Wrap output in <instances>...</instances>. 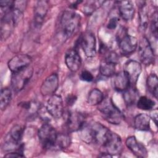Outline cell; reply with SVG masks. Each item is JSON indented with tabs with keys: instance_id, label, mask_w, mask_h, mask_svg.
Returning a JSON list of instances; mask_svg holds the SVG:
<instances>
[{
	"instance_id": "cell-11",
	"label": "cell",
	"mask_w": 158,
	"mask_h": 158,
	"mask_svg": "<svg viewBox=\"0 0 158 158\" xmlns=\"http://www.w3.org/2000/svg\"><path fill=\"white\" fill-rule=\"evenodd\" d=\"M139 57L141 62L148 65L154 62V52L153 48L148 40L144 37L139 42Z\"/></svg>"
},
{
	"instance_id": "cell-28",
	"label": "cell",
	"mask_w": 158,
	"mask_h": 158,
	"mask_svg": "<svg viewBox=\"0 0 158 158\" xmlns=\"http://www.w3.org/2000/svg\"><path fill=\"white\" fill-rule=\"evenodd\" d=\"M70 144V138L69 135L64 133H57L55 147L57 146L60 149H65L69 146Z\"/></svg>"
},
{
	"instance_id": "cell-17",
	"label": "cell",
	"mask_w": 158,
	"mask_h": 158,
	"mask_svg": "<svg viewBox=\"0 0 158 158\" xmlns=\"http://www.w3.org/2000/svg\"><path fill=\"white\" fill-rule=\"evenodd\" d=\"M127 147L138 157H146L148 152L144 146L138 141L136 137L130 136L128 137L125 141Z\"/></svg>"
},
{
	"instance_id": "cell-8",
	"label": "cell",
	"mask_w": 158,
	"mask_h": 158,
	"mask_svg": "<svg viewBox=\"0 0 158 158\" xmlns=\"http://www.w3.org/2000/svg\"><path fill=\"white\" fill-rule=\"evenodd\" d=\"M80 45L88 57H93L96 54V41L95 36L89 31L83 33L80 37Z\"/></svg>"
},
{
	"instance_id": "cell-7",
	"label": "cell",
	"mask_w": 158,
	"mask_h": 158,
	"mask_svg": "<svg viewBox=\"0 0 158 158\" xmlns=\"http://www.w3.org/2000/svg\"><path fill=\"white\" fill-rule=\"evenodd\" d=\"M117 41L120 51L123 55L127 56L132 54L138 46L136 38L128 35L124 30L121 32V35H118Z\"/></svg>"
},
{
	"instance_id": "cell-13",
	"label": "cell",
	"mask_w": 158,
	"mask_h": 158,
	"mask_svg": "<svg viewBox=\"0 0 158 158\" xmlns=\"http://www.w3.org/2000/svg\"><path fill=\"white\" fill-rule=\"evenodd\" d=\"M31 58L25 54H19L14 56L7 63L9 70L13 73L23 69L30 65Z\"/></svg>"
},
{
	"instance_id": "cell-35",
	"label": "cell",
	"mask_w": 158,
	"mask_h": 158,
	"mask_svg": "<svg viewBox=\"0 0 158 158\" xmlns=\"http://www.w3.org/2000/svg\"><path fill=\"white\" fill-rule=\"evenodd\" d=\"M151 118L154 122L155 124L157 125V109H154L151 112Z\"/></svg>"
},
{
	"instance_id": "cell-15",
	"label": "cell",
	"mask_w": 158,
	"mask_h": 158,
	"mask_svg": "<svg viewBox=\"0 0 158 158\" xmlns=\"http://www.w3.org/2000/svg\"><path fill=\"white\" fill-rule=\"evenodd\" d=\"M58 86V75L56 73H52L43 81L40 88V92L43 96H51L56 91Z\"/></svg>"
},
{
	"instance_id": "cell-10",
	"label": "cell",
	"mask_w": 158,
	"mask_h": 158,
	"mask_svg": "<svg viewBox=\"0 0 158 158\" xmlns=\"http://www.w3.org/2000/svg\"><path fill=\"white\" fill-rule=\"evenodd\" d=\"M46 110L53 118H60L64 114V105L62 97L55 94L51 95L47 101Z\"/></svg>"
},
{
	"instance_id": "cell-6",
	"label": "cell",
	"mask_w": 158,
	"mask_h": 158,
	"mask_svg": "<svg viewBox=\"0 0 158 158\" xmlns=\"http://www.w3.org/2000/svg\"><path fill=\"white\" fill-rule=\"evenodd\" d=\"M102 148L104 149L103 152H106L112 156L120 154L123 149L121 138L117 133L109 130Z\"/></svg>"
},
{
	"instance_id": "cell-25",
	"label": "cell",
	"mask_w": 158,
	"mask_h": 158,
	"mask_svg": "<svg viewBox=\"0 0 158 158\" xmlns=\"http://www.w3.org/2000/svg\"><path fill=\"white\" fill-rule=\"evenodd\" d=\"M146 86L148 91L156 98H157L158 78L156 73H151L146 79Z\"/></svg>"
},
{
	"instance_id": "cell-26",
	"label": "cell",
	"mask_w": 158,
	"mask_h": 158,
	"mask_svg": "<svg viewBox=\"0 0 158 158\" xmlns=\"http://www.w3.org/2000/svg\"><path fill=\"white\" fill-rule=\"evenodd\" d=\"M12 98L11 91L8 88H2L0 94V108L2 110L9 106Z\"/></svg>"
},
{
	"instance_id": "cell-20",
	"label": "cell",
	"mask_w": 158,
	"mask_h": 158,
	"mask_svg": "<svg viewBox=\"0 0 158 158\" xmlns=\"http://www.w3.org/2000/svg\"><path fill=\"white\" fill-rule=\"evenodd\" d=\"M118 12L121 17L125 21H130L135 15V7L131 1L118 2Z\"/></svg>"
},
{
	"instance_id": "cell-31",
	"label": "cell",
	"mask_w": 158,
	"mask_h": 158,
	"mask_svg": "<svg viewBox=\"0 0 158 158\" xmlns=\"http://www.w3.org/2000/svg\"><path fill=\"white\" fill-rule=\"evenodd\" d=\"M80 79L83 81L89 82L93 80L94 77L90 72L88 70H84L80 74Z\"/></svg>"
},
{
	"instance_id": "cell-19",
	"label": "cell",
	"mask_w": 158,
	"mask_h": 158,
	"mask_svg": "<svg viewBox=\"0 0 158 158\" xmlns=\"http://www.w3.org/2000/svg\"><path fill=\"white\" fill-rule=\"evenodd\" d=\"M112 82L114 89L119 92H123L130 86L129 79L123 70L114 74Z\"/></svg>"
},
{
	"instance_id": "cell-9",
	"label": "cell",
	"mask_w": 158,
	"mask_h": 158,
	"mask_svg": "<svg viewBox=\"0 0 158 158\" xmlns=\"http://www.w3.org/2000/svg\"><path fill=\"white\" fill-rule=\"evenodd\" d=\"M23 134V129L20 125L14 126L7 137L4 143L3 148L5 151H12L17 149L19 145Z\"/></svg>"
},
{
	"instance_id": "cell-29",
	"label": "cell",
	"mask_w": 158,
	"mask_h": 158,
	"mask_svg": "<svg viewBox=\"0 0 158 158\" xmlns=\"http://www.w3.org/2000/svg\"><path fill=\"white\" fill-rule=\"evenodd\" d=\"M139 26L141 30H145L147 27L148 22V17L146 9V4L143 3L139 8Z\"/></svg>"
},
{
	"instance_id": "cell-12",
	"label": "cell",
	"mask_w": 158,
	"mask_h": 158,
	"mask_svg": "<svg viewBox=\"0 0 158 158\" xmlns=\"http://www.w3.org/2000/svg\"><path fill=\"white\" fill-rule=\"evenodd\" d=\"M123 71L129 79L130 85L133 86L136 84L141 73V65L136 60H129L125 64Z\"/></svg>"
},
{
	"instance_id": "cell-3",
	"label": "cell",
	"mask_w": 158,
	"mask_h": 158,
	"mask_svg": "<svg viewBox=\"0 0 158 158\" xmlns=\"http://www.w3.org/2000/svg\"><path fill=\"white\" fill-rule=\"evenodd\" d=\"M80 19V16L73 10H67L63 13L60 19V25L65 36L70 37L77 31Z\"/></svg>"
},
{
	"instance_id": "cell-30",
	"label": "cell",
	"mask_w": 158,
	"mask_h": 158,
	"mask_svg": "<svg viewBox=\"0 0 158 158\" xmlns=\"http://www.w3.org/2000/svg\"><path fill=\"white\" fill-rule=\"evenodd\" d=\"M150 27H151V30L152 35L157 39V11H155L152 15Z\"/></svg>"
},
{
	"instance_id": "cell-24",
	"label": "cell",
	"mask_w": 158,
	"mask_h": 158,
	"mask_svg": "<svg viewBox=\"0 0 158 158\" xmlns=\"http://www.w3.org/2000/svg\"><path fill=\"white\" fill-rule=\"evenodd\" d=\"M123 97L127 105H132L137 100L138 91L133 86L130 85L125 91L123 92Z\"/></svg>"
},
{
	"instance_id": "cell-34",
	"label": "cell",
	"mask_w": 158,
	"mask_h": 158,
	"mask_svg": "<svg viewBox=\"0 0 158 158\" xmlns=\"http://www.w3.org/2000/svg\"><path fill=\"white\" fill-rule=\"evenodd\" d=\"M4 157H23L24 155L20 152H10L9 153L6 154Z\"/></svg>"
},
{
	"instance_id": "cell-4",
	"label": "cell",
	"mask_w": 158,
	"mask_h": 158,
	"mask_svg": "<svg viewBox=\"0 0 158 158\" xmlns=\"http://www.w3.org/2000/svg\"><path fill=\"white\" fill-rule=\"evenodd\" d=\"M38 138L41 146L45 149L55 147L57 133L56 129L49 123H44L38 132Z\"/></svg>"
},
{
	"instance_id": "cell-18",
	"label": "cell",
	"mask_w": 158,
	"mask_h": 158,
	"mask_svg": "<svg viewBox=\"0 0 158 158\" xmlns=\"http://www.w3.org/2000/svg\"><path fill=\"white\" fill-rule=\"evenodd\" d=\"M65 62L70 71L77 72L81 66V60L78 52L75 49H70L65 53Z\"/></svg>"
},
{
	"instance_id": "cell-32",
	"label": "cell",
	"mask_w": 158,
	"mask_h": 158,
	"mask_svg": "<svg viewBox=\"0 0 158 158\" xmlns=\"http://www.w3.org/2000/svg\"><path fill=\"white\" fill-rule=\"evenodd\" d=\"M94 2H88L85 6H83V12L87 15H89L94 10Z\"/></svg>"
},
{
	"instance_id": "cell-22",
	"label": "cell",
	"mask_w": 158,
	"mask_h": 158,
	"mask_svg": "<svg viewBox=\"0 0 158 158\" xmlns=\"http://www.w3.org/2000/svg\"><path fill=\"white\" fill-rule=\"evenodd\" d=\"M117 64L112 61L103 59L99 66V71L104 77H111L115 74V67Z\"/></svg>"
},
{
	"instance_id": "cell-21",
	"label": "cell",
	"mask_w": 158,
	"mask_h": 158,
	"mask_svg": "<svg viewBox=\"0 0 158 158\" xmlns=\"http://www.w3.org/2000/svg\"><path fill=\"white\" fill-rule=\"evenodd\" d=\"M151 117L146 114H139L134 118V125L136 130L148 131L150 128Z\"/></svg>"
},
{
	"instance_id": "cell-14",
	"label": "cell",
	"mask_w": 158,
	"mask_h": 158,
	"mask_svg": "<svg viewBox=\"0 0 158 158\" xmlns=\"http://www.w3.org/2000/svg\"><path fill=\"white\" fill-rule=\"evenodd\" d=\"M49 9L48 1H38L34 8V25L36 28H40Z\"/></svg>"
},
{
	"instance_id": "cell-1",
	"label": "cell",
	"mask_w": 158,
	"mask_h": 158,
	"mask_svg": "<svg viewBox=\"0 0 158 158\" xmlns=\"http://www.w3.org/2000/svg\"><path fill=\"white\" fill-rule=\"evenodd\" d=\"M80 131L81 139L88 144H96L101 146L104 144L109 130L98 122L85 123Z\"/></svg>"
},
{
	"instance_id": "cell-16",
	"label": "cell",
	"mask_w": 158,
	"mask_h": 158,
	"mask_svg": "<svg viewBox=\"0 0 158 158\" xmlns=\"http://www.w3.org/2000/svg\"><path fill=\"white\" fill-rule=\"evenodd\" d=\"M85 123L84 115L80 112L74 111L69 114L66 125L69 131H80Z\"/></svg>"
},
{
	"instance_id": "cell-33",
	"label": "cell",
	"mask_w": 158,
	"mask_h": 158,
	"mask_svg": "<svg viewBox=\"0 0 158 158\" xmlns=\"http://www.w3.org/2000/svg\"><path fill=\"white\" fill-rule=\"evenodd\" d=\"M118 25V19L116 17H112L109 20L107 25V28L110 30L115 29Z\"/></svg>"
},
{
	"instance_id": "cell-23",
	"label": "cell",
	"mask_w": 158,
	"mask_h": 158,
	"mask_svg": "<svg viewBox=\"0 0 158 158\" xmlns=\"http://www.w3.org/2000/svg\"><path fill=\"white\" fill-rule=\"evenodd\" d=\"M104 100V96L102 92L98 89L94 88L91 89L88 96L87 102L90 106H97L100 104Z\"/></svg>"
},
{
	"instance_id": "cell-2",
	"label": "cell",
	"mask_w": 158,
	"mask_h": 158,
	"mask_svg": "<svg viewBox=\"0 0 158 158\" xmlns=\"http://www.w3.org/2000/svg\"><path fill=\"white\" fill-rule=\"evenodd\" d=\"M98 109L104 118L111 124L118 125L123 119L122 113L109 98L104 99L102 102L99 104Z\"/></svg>"
},
{
	"instance_id": "cell-5",
	"label": "cell",
	"mask_w": 158,
	"mask_h": 158,
	"mask_svg": "<svg viewBox=\"0 0 158 158\" xmlns=\"http://www.w3.org/2000/svg\"><path fill=\"white\" fill-rule=\"evenodd\" d=\"M33 73V69L30 65L19 71L13 72L11 75L12 89L16 92L21 91L31 78Z\"/></svg>"
},
{
	"instance_id": "cell-27",
	"label": "cell",
	"mask_w": 158,
	"mask_h": 158,
	"mask_svg": "<svg viewBox=\"0 0 158 158\" xmlns=\"http://www.w3.org/2000/svg\"><path fill=\"white\" fill-rule=\"evenodd\" d=\"M137 107L143 110H150L155 106V102L146 96L139 97L136 102Z\"/></svg>"
}]
</instances>
